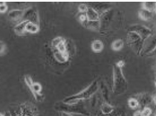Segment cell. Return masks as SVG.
Wrapping results in <instances>:
<instances>
[{
	"label": "cell",
	"mask_w": 156,
	"mask_h": 116,
	"mask_svg": "<svg viewBox=\"0 0 156 116\" xmlns=\"http://www.w3.org/2000/svg\"><path fill=\"white\" fill-rule=\"evenodd\" d=\"M51 46L53 56L56 61L60 63L68 61L70 54L68 50L66 38L61 36L57 37L52 40Z\"/></svg>",
	"instance_id": "1"
},
{
	"label": "cell",
	"mask_w": 156,
	"mask_h": 116,
	"mask_svg": "<svg viewBox=\"0 0 156 116\" xmlns=\"http://www.w3.org/2000/svg\"><path fill=\"white\" fill-rule=\"evenodd\" d=\"M99 89V84L97 80L91 83L90 85L82 91L76 94L66 97L62 102L66 104H75L81 101L90 99L94 95Z\"/></svg>",
	"instance_id": "2"
},
{
	"label": "cell",
	"mask_w": 156,
	"mask_h": 116,
	"mask_svg": "<svg viewBox=\"0 0 156 116\" xmlns=\"http://www.w3.org/2000/svg\"><path fill=\"white\" fill-rule=\"evenodd\" d=\"M127 88V84L122 72V68L115 65L113 68V92L116 95L123 93Z\"/></svg>",
	"instance_id": "3"
},
{
	"label": "cell",
	"mask_w": 156,
	"mask_h": 116,
	"mask_svg": "<svg viewBox=\"0 0 156 116\" xmlns=\"http://www.w3.org/2000/svg\"><path fill=\"white\" fill-rule=\"evenodd\" d=\"M75 104H66L63 102L57 103L55 109L60 113H66L71 114H78L84 116H90V114L87 108L79 103Z\"/></svg>",
	"instance_id": "4"
},
{
	"label": "cell",
	"mask_w": 156,
	"mask_h": 116,
	"mask_svg": "<svg viewBox=\"0 0 156 116\" xmlns=\"http://www.w3.org/2000/svg\"><path fill=\"white\" fill-rule=\"evenodd\" d=\"M25 82L30 89L34 98L37 102H41L44 100V96L41 93L42 87L38 82H34L32 77L29 75H26L24 78Z\"/></svg>",
	"instance_id": "5"
},
{
	"label": "cell",
	"mask_w": 156,
	"mask_h": 116,
	"mask_svg": "<svg viewBox=\"0 0 156 116\" xmlns=\"http://www.w3.org/2000/svg\"><path fill=\"white\" fill-rule=\"evenodd\" d=\"M23 20L39 25V16L37 10L33 8L25 9Z\"/></svg>",
	"instance_id": "6"
},
{
	"label": "cell",
	"mask_w": 156,
	"mask_h": 116,
	"mask_svg": "<svg viewBox=\"0 0 156 116\" xmlns=\"http://www.w3.org/2000/svg\"><path fill=\"white\" fill-rule=\"evenodd\" d=\"M139 104V108H143L147 107V106L151 103V101H153V97L151 98L150 96H148L146 94H141L138 96L135 97Z\"/></svg>",
	"instance_id": "7"
},
{
	"label": "cell",
	"mask_w": 156,
	"mask_h": 116,
	"mask_svg": "<svg viewBox=\"0 0 156 116\" xmlns=\"http://www.w3.org/2000/svg\"><path fill=\"white\" fill-rule=\"evenodd\" d=\"M25 10L14 9L8 13V16L12 21H17L23 19L24 14Z\"/></svg>",
	"instance_id": "8"
},
{
	"label": "cell",
	"mask_w": 156,
	"mask_h": 116,
	"mask_svg": "<svg viewBox=\"0 0 156 116\" xmlns=\"http://www.w3.org/2000/svg\"><path fill=\"white\" fill-rule=\"evenodd\" d=\"M92 50L95 53H100L103 50L104 45L103 43L99 39L94 40L91 45Z\"/></svg>",
	"instance_id": "9"
},
{
	"label": "cell",
	"mask_w": 156,
	"mask_h": 116,
	"mask_svg": "<svg viewBox=\"0 0 156 116\" xmlns=\"http://www.w3.org/2000/svg\"><path fill=\"white\" fill-rule=\"evenodd\" d=\"M29 22L28 21H22L21 23L16 25L14 27L15 33L19 35H22L26 33V27L27 23Z\"/></svg>",
	"instance_id": "10"
},
{
	"label": "cell",
	"mask_w": 156,
	"mask_h": 116,
	"mask_svg": "<svg viewBox=\"0 0 156 116\" xmlns=\"http://www.w3.org/2000/svg\"><path fill=\"white\" fill-rule=\"evenodd\" d=\"M101 113L104 115H108L112 114L115 110L114 107L107 102H105L101 105Z\"/></svg>",
	"instance_id": "11"
},
{
	"label": "cell",
	"mask_w": 156,
	"mask_h": 116,
	"mask_svg": "<svg viewBox=\"0 0 156 116\" xmlns=\"http://www.w3.org/2000/svg\"><path fill=\"white\" fill-rule=\"evenodd\" d=\"M138 16L144 21H149L153 17V12L142 9L138 12Z\"/></svg>",
	"instance_id": "12"
},
{
	"label": "cell",
	"mask_w": 156,
	"mask_h": 116,
	"mask_svg": "<svg viewBox=\"0 0 156 116\" xmlns=\"http://www.w3.org/2000/svg\"><path fill=\"white\" fill-rule=\"evenodd\" d=\"M39 30H40L39 25L30 22L27 23L26 27V32H28L31 34H36L39 32Z\"/></svg>",
	"instance_id": "13"
},
{
	"label": "cell",
	"mask_w": 156,
	"mask_h": 116,
	"mask_svg": "<svg viewBox=\"0 0 156 116\" xmlns=\"http://www.w3.org/2000/svg\"><path fill=\"white\" fill-rule=\"evenodd\" d=\"M123 41L121 39H117L112 43L111 48L113 51H118L121 50L124 46Z\"/></svg>",
	"instance_id": "14"
},
{
	"label": "cell",
	"mask_w": 156,
	"mask_h": 116,
	"mask_svg": "<svg viewBox=\"0 0 156 116\" xmlns=\"http://www.w3.org/2000/svg\"><path fill=\"white\" fill-rule=\"evenodd\" d=\"M156 7V2H144L142 4V9L147 10L150 12H154Z\"/></svg>",
	"instance_id": "15"
},
{
	"label": "cell",
	"mask_w": 156,
	"mask_h": 116,
	"mask_svg": "<svg viewBox=\"0 0 156 116\" xmlns=\"http://www.w3.org/2000/svg\"><path fill=\"white\" fill-rule=\"evenodd\" d=\"M128 105L130 108L133 109H136L139 108V103L135 97H131L128 100Z\"/></svg>",
	"instance_id": "16"
},
{
	"label": "cell",
	"mask_w": 156,
	"mask_h": 116,
	"mask_svg": "<svg viewBox=\"0 0 156 116\" xmlns=\"http://www.w3.org/2000/svg\"><path fill=\"white\" fill-rule=\"evenodd\" d=\"M142 116H151L153 113V111L151 108L146 107L141 110Z\"/></svg>",
	"instance_id": "17"
},
{
	"label": "cell",
	"mask_w": 156,
	"mask_h": 116,
	"mask_svg": "<svg viewBox=\"0 0 156 116\" xmlns=\"http://www.w3.org/2000/svg\"><path fill=\"white\" fill-rule=\"evenodd\" d=\"M6 46L4 42L0 40V56H3L5 53Z\"/></svg>",
	"instance_id": "18"
},
{
	"label": "cell",
	"mask_w": 156,
	"mask_h": 116,
	"mask_svg": "<svg viewBox=\"0 0 156 116\" xmlns=\"http://www.w3.org/2000/svg\"><path fill=\"white\" fill-rule=\"evenodd\" d=\"M8 6L6 3L0 2V13H4L7 11Z\"/></svg>",
	"instance_id": "19"
},
{
	"label": "cell",
	"mask_w": 156,
	"mask_h": 116,
	"mask_svg": "<svg viewBox=\"0 0 156 116\" xmlns=\"http://www.w3.org/2000/svg\"><path fill=\"white\" fill-rule=\"evenodd\" d=\"M88 6L85 4H81L79 5L78 7V10H79V13H85L86 11L88 9Z\"/></svg>",
	"instance_id": "20"
},
{
	"label": "cell",
	"mask_w": 156,
	"mask_h": 116,
	"mask_svg": "<svg viewBox=\"0 0 156 116\" xmlns=\"http://www.w3.org/2000/svg\"><path fill=\"white\" fill-rule=\"evenodd\" d=\"M115 64V65H117V66H118V67L122 68L123 67V66H124L125 62L124 61L120 60L119 61L117 62Z\"/></svg>",
	"instance_id": "21"
},
{
	"label": "cell",
	"mask_w": 156,
	"mask_h": 116,
	"mask_svg": "<svg viewBox=\"0 0 156 116\" xmlns=\"http://www.w3.org/2000/svg\"><path fill=\"white\" fill-rule=\"evenodd\" d=\"M133 116H142V112L141 110L136 111L133 114Z\"/></svg>",
	"instance_id": "22"
},
{
	"label": "cell",
	"mask_w": 156,
	"mask_h": 116,
	"mask_svg": "<svg viewBox=\"0 0 156 116\" xmlns=\"http://www.w3.org/2000/svg\"><path fill=\"white\" fill-rule=\"evenodd\" d=\"M61 116H73V115L71 114H68L66 113H61Z\"/></svg>",
	"instance_id": "23"
},
{
	"label": "cell",
	"mask_w": 156,
	"mask_h": 116,
	"mask_svg": "<svg viewBox=\"0 0 156 116\" xmlns=\"http://www.w3.org/2000/svg\"><path fill=\"white\" fill-rule=\"evenodd\" d=\"M153 102H154V103L156 105V93L153 97Z\"/></svg>",
	"instance_id": "24"
},
{
	"label": "cell",
	"mask_w": 156,
	"mask_h": 116,
	"mask_svg": "<svg viewBox=\"0 0 156 116\" xmlns=\"http://www.w3.org/2000/svg\"><path fill=\"white\" fill-rule=\"evenodd\" d=\"M154 12H155V13H156V7H155V9Z\"/></svg>",
	"instance_id": "25"
},
{
	"label": "cell",
	"mask_w": 156,
	"mask_h": 116,
	"mask_svg": "<svg viewBox=\"0 0 156 116\" xmlns=\"http://www.w3.org/2000/svg\"><path fill=\"white\" fill-rule=\"evenodd\" d=\"M0 116H3V115H2V114H0Z\"/></svg>",
	"instance_id": "26"
},
{
	"label": "cell",
	"mask_w": 156,
	"mask_h": 116,
	"mask_svg": "<svg viewBox=\"0 0 156 116\" xmlns=\"http://www.w3.org/2000/svg\"></svg>",
	"instance_id": "27"
},
{
	"label": "cell",
	"mask_w": 156,
	"mask_h": 116,
	"mask_svg": "<svg viewBox=\"0 0 156 116\" xmlns=\"http://www.w3.org/2000/svg\"></svg>",
	"instance_id": "28"
}]
</instances>
